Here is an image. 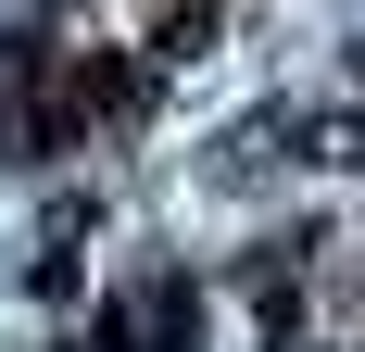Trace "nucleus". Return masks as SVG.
Here are the masks:
<instances>
[{
	"label": "nucleus",
	"instance_id": "obj_2",
	"mask_svg": "<svg viewBox=\"0 0 365 352\" xmlns=\"http://www.w3.org/2000/svg\"><path fill=\"white\" fill-rule=\"evenodd\" d=\"M290 164H365V113H277Z\"/></svg>",
	"mask_w": 365,
	"mask_h": 352
},
{
	"label": "nucleus",
	"instance_id": "obj_1",
	"mask_svg": "<svg viewBox=\"0 0 365 352\" xmlns=\"http://www.w3.org/2000/svg\"><path fill=\"white\" fill-rule=\"evenodd\" d=\"M189 340V277H151L113 302V352H177Z\"/></svg>",
	"mask_w": 365,
	"mask_h": 352
}]
</instances>
